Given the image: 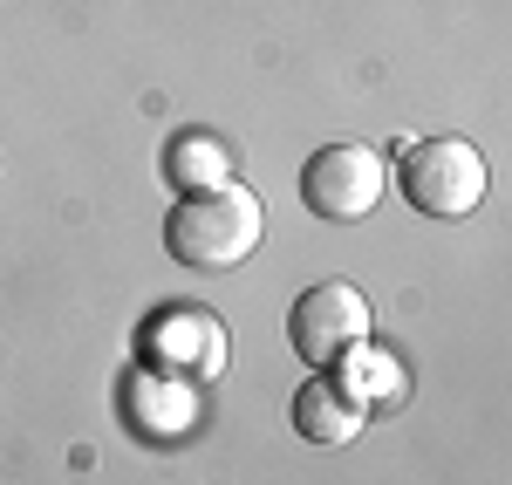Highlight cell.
Instances as JSON below:
<instances>
[{
  "label": "cell",
  "instance_id": "5b68a950",
  "mask_svg": "<svg viewBox=\"0 0 512 485\" xmlns=\"http://www.w3.org/2000/svg\"><path fill=\"white\" fill-rule=\"evenodd\" d=\"M362 424H369V410H362V397H355L342 376L315 369V376L294 390V431H301L308 445H349Z\"/></svg>",
  "mask_w": 512,
  "mask_h": 485
},
{
  "label": "cell",
  "instance_id": "7a4b0ae2",
  "mask_svg": "<svg viewBox=\"0 0 512 485\" xmlns=\"http://www.w3.org/2000/svg\"><path fill=\"white\" fill-rule=\"evenodd\" d=\"M396 178H403V199L424 219H465L485 199V158L465 137H417L396 164Z\"/></svg>",
  "mask_w": 512,
  "mask_h": 485
},
{
  "label": "cell",
  "instance_id": "52a82bcc",
  "mask_svg": "<svg viewBox=\"0 0 512 485\" xmlns=\"http://www.w3.org/2000/svg\"><path fill=\"white\" fill-rule=\"evenodd\" d=\"M192 390L171 376V369H144L137 383H130V417L151 431V438H171V431H185L192 424Z\"/></svg>",
  "mask_w": 512,
  "mask_h": 485
},
{
  "label": "cell",
  "instance_id": "277c9868",
  "mask_svg": "<svg viewBox=\"0 0 512 485\" xmlns=\"http://www.w3.org/2000/svg\"><path fill=\"white\" fill-rule=\"evenodd\" d=\"M287 342L294 356L315 369H335L342 356L369 349V301L355 281H315L308 294H294V315H287Z\"/></svg>",
  "mask_w": 512,
  "mask_h": 485
},
{
  "label": "cell",
  "instance_id": "8992f818",
  "mask_svg": "<svg viewBox=\"0 0 512 485\" xmlns=\"http://www.w3.org/2000/svg\"><path fill=\"white\" fill-rule=\"evenodd\" d=\"M144 356H151V369H171V363L185 369V363H192L198 376H212V369L226 363V335H219L212 315H198V308H171V315L151 322Z\"/></svg>",
  "mask_w": 512,
  "mask_h": 485
},
{
  "label": "cell",
  "instance_id": "3957f363",
  "mask_svg": "<svg viewBox=\"0 0 512 485\" xmlns=\"http://www.w3.org/2000/svg\"><path fill=\"white\" fill-rule=\"evenodd\" d=\"M383 151H369V144H355V137H335V144H321L308 151L301 164V205L328 219V226H349L362 212H376L383 199Z\"/></svg>",
  "mask_w": 512,
  "mask_h": 485
},
{
  "label": "cell",
  "instance_id": "6da1fadb",
  "mask_svg": "<svg viewBox=\"0 0 512 485\" xmlns=\"http://www.w3.org/2000/svg\"><path fill=\"white\" fill-rule=\"evenodd\" d=\"M267 233V205L260 192H246L239 178L226 185H205V192H185L164 219V253L185 260V267H205V274H226L239 267Z\"/></svg>",
  "mask_w": 512,
  "mask_h": 485
},
{
  "label": "cell",
  "instance_id": "ba28073f",
  "mask_svg": "<svg viewBox=\"0 0 512 485\" xmlns=\"http://www.w3.org/2000/svg\"><path fill=\"white\" fill-rule=\"evenodd\" d=\"M164 171H171L178 192H205V185H226V178H233V151H226L212 130H185V137H171Z\"/></svg>",
  "mask_w": 512,
  "mask_h": 485
}]
</instances>
